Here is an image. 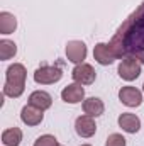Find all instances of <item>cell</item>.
I'll use <instances>...</instances> for the list:
<instances>
[{
  "label": "cell",
  "instance_id": "2",
  "mask_svg": "<svg viewBox=\"0 0 144 146\" xmlns=\"http://www.w3.org/2000/svg\"><path fill=\"white\" fill-rule=\"evenodd\" d=\"M26 78L27 70L22 63H14L5 72V85H3V95L17 99L26 90Z\"/></svg>",
  "mask_w": 144,
  "mask_h": 146
},
{
  "label": "cell",
  "instance_id": "12",
  "mask_svg": "<svg viewBox=\"0 0 144 146\" xmlns=\"http://www.w3.org/2000/svg\"><path fill=\"white\" fill-rule=\"evenodd\" d=\"M119 126L122 127V131L129 133V134H136L139 129H141V119L136 115V114H131V112H122L117 119Z\"/></svg>",
  "mask_w": 144,
  "mask_h": 146
},
{
  "label": "cell",
  "instance_id": "18",
  "mask_svg": "<svg viewBox=\"0 0 144 146\" xmlns=\"http://www.w3.org/2000/svg\"><path fill=\"white\" fill-rule=\"evenodd\" d=\"M58 145H59L58 139L51 134H42L34 141V146H58Z\"/></svg>",
  "mask_w": 144,
  "mask_h": 146
},
{
  "label": "cell",
  "instance_id": "17",
  "mask_svg": "<svg viewBox=\"0 0 144 146\" xmlns=\"http://www.w3.org/2000/svg\"><path fill=\"white\" fill-rule=\"evenodd\" d=\"M17 54V44L10 39H2L0 41V60L7 61Z\"/></svg>",
  "mask_w": 144,
  "mask_h": 146
},
{
  "label": "cell",
  "instance_id": "19",
  "mask_svg": "<svg viewBox=\"0 0 144 146\" xmlns=\"http://www.w3.org/2000/svg\"><path fill=\"white\" fill-rule=\"evenodd\" d=\"M126 138L122 136V134H119V133H114V134H110L107 138V141H105V146H126Z\"/></svg>",
  "mask_w": 144,
  "mask_h": 146
},
{
  "label": "cell",
  "instance_id": "14",
  "mask_svg": "<svg viewBox=\"0 0 144 146\" xmlns=\"http://www.w3.org/2000/svg\"><path fill=\"white\" fill-rule=\"evenodd\" d=\"M83 112L92 117H98L105 112V106L98 97H88L83 100Z\"/></svg>",
  "mask_w": 144,
  "mask_h": 146
},
{
  "label": "cell",
  "instance_id": "16",
  "mask_svg": "<svg viewBox=\"0 0 144 146\" xmlns=\"http://www.w3.org/2000/svg\"><path fill=\"white\" fill-rule=\"evenodd\" d=\"M22 141V131L19 127H9L2 133V143L3 146H19Z\"/></svg>",
  "mask_w": 144,
  "mask_h": 146
},
{
  "label": "cell",
  "instance_id": "15",
  "mask_svg": "<svg viewBox=\"0 0 144 146\" xmlns=\"http://www.w3.org/2000/svg\"><path fill=\"white\" fill-rule=\"evenodd\" d=\"M17 29V19L10 12H0V34L7 36Z\"/></svg>",
  "mask_w": 144,
  "mask_h": 146
},
{
  "label": "cell",
  "instance_id": "7",
  "mask_svg": "<svg viewBox=\"0 0 144 146\" xmlns=\"http://www.w3.org/2000/svg\"><path fill=\"white\" fill-rule=\"evenodd\" d=\"M119 100L127 107H139L143 104V92L136 87H122L119 90Z\"/></svg>",
  "mask_w": 144,
  "mask_h": 146
},
{
  "label": "cell",
  "instance_id": "10",
  "mask_svg": "<svg viewBox=\"0 0 144 146\" xmlns=\"http://www.w3.org/2000/svg\"><path fill=\"white\" fill-rule=\"evenodd\" d=\"M61 99L66 104H80L81 100H85V88L80 83H70L61 90Z\"/></svg>",
  "mask_w": 144,
  "mask_h": 146
},
{
  "label": "cell",
  "instance_id": "22",
  "mask_svg": "<svg viewBox=\"0 0 144 146\" xmlns=\"http://www.w3.org/2000/svg\"><path fill=\"white\" fill-rule=\"evenodd\" d=\"M143 90H144V85H143Z\"/></svg>",
  "mask_w": 144,
  "mask_h": 146
},
{
  "label": "cell",
  "instance_id": "9",
  "mask_svg": "<svg viewBox=\"0 0 144 146\" xmlns=\"http://www.w3.org/2000/svg\"><path fill=\"white\" fill-rule=\"evenodd\" d=\"M93 58H95V61L98 63V65H102V66H107V65H112L117 58H115V54H114V51H112V46H110V42H98V44H95V48H93Z\"/></svg>",
  "mask_w": 144,
  "mask_h": 146
},
{
  "label": "cell",
  "instance_id": "1",
  "mask_svg": "<svg viewBox=\"0 0 144 146\" xmlns=\"http://www.w3.org/2000/svg\"><path fill=\"white\" fill-rule=\"evenodd\" d=\"M115 58H136L144 63V2L120 24L110 41Z\"/></svg>",
  "mask_w": 144,
  "mask_h": 146
},
{
  "label": "cell",
  "instance_id": "21",
  "mask_svg": "<svg viewBox=\"0 0 144 146\" xmlns=\"http://www.w3.org/2000/svg\"><path fill=\"white\" fill-rule=\"evenodd\" d=\"M58 146H63V145H58Z\"/></svg>",
  "mask_w": 144,
  "mask_h": 146
},
{
  "label": "cell",
  "instance_id": "13",
  "mask_svg": "<svg viewBox=\"0 0 144 146\" xmlns=\"http://www.w3.org/2000/svg\"><path fill=\"white\" fill-rule=\"evenodd\" d=\"M29 104L41 110H48L53 106V97L44 90H36L29 95Z\"/></svg>",
  "mask_w": 144,
  "mask_h": 146
},
{
  "label": "cell",
  "instance_id": "6",
  "mask_svg": "<svg viewBox=\"0 0 144 146\" xmlns=\"http://www.w3.org/2000/svg\"><path fill=\"white\" fill-rule=\"evenodd\" d=\"M71 76H73V80L76 83H80V85H92L95 82V78H97V73H95L92 65L81 63V65H76L73 68Z\"/></svg>",
  "mask_w": 144,
  "mask_h": 146
},
{
  "label": "cell",
  "instance_id": "3",
  "mask_svg": "<svg viewBox=\"0 0 144 146\" xmlns=\"http://www.w3.org/2000/svg\"><path fill=\"white\" fill-rule=\"evenodd\" d=\"M63 78V70L59 66H41L34 72V82L41 83V85H51V83H56Z\"/></svg>",
  "mask_w": 144,
  "mask_h": 146
},
{
  "label": "cell",
  "instance_id": "5",
  "mask_svg": "<svg viewBox=\"0 0 144 146\" xmlns=\"http://www.w3.org/2000/svg\"><path fill=\"white\" fill-rule=\"evenodd\" d=\"M65 51H66L68 61H71L75 65H81L85 61V58H87V53H88L87 44L83 41H68Z\"/></svg>",
  "mask_w": 144,
  "mask_h": 146
},
{
  "label": "cell",
  "instance_id": "8",
  "mask_svg": "<svg viewBox=\"0 0 144 146\" xmlns=\"http://www.w3.org/2000/svg\"><path fill=\"white\" fill-rule=\"evenodd\" d=\"M75 131L80 138H92L97 133V124L92 115H80L75 121Z\"/></svg>",
  "mask_w": 144,
  "mask_h": 146
},
{
  "label": "cell",
  "instance_id": "20",
  "mask_svg": "<svg viewBox=\"0 0 144 146\" xmlns=\"http://www.w3.org/2000/svg\"><path fill=\"white\" fill-rule=\"evenodd\" d=\"M81 146H90V145H81Z\"/></svg>",
  "mask_w": 144,
  "mask_h": 146
},
{
  "label": "cell",
  "instance_id": "4",
  "mask_svg": "<svg viewBox=\"0 0 144 146\" xmlns=\"http://www.w3.org/2000/svg\"><path fill=\"white\" fill-rule=\"evenodd\" d=\"M117 73L122 80L126 82H132L136 80L139 75H141V63L136 60V58H122V61L119 63V68H117Z\"/></svg>",
  "mask_w": 144,
  "mask_h": 146
},
{
  "label": "cell",
  "instance_id": "11",
  "mask_svg": "<svg viewBox=\"0 0 144 146\" xmlns=\"http://www.w3.org/2000/svg\"><path fill=\"white\" fill-rule=\"evenodd\" d=\"M44 110L37 109L34 106H31V104H27L26 107H22L20 110V121L26 124V126H39L41 122H42V119H44V114H42Z\"/></svg>",
  "mask_w": 144,
  "mask_h": 146
}]
</instances>
